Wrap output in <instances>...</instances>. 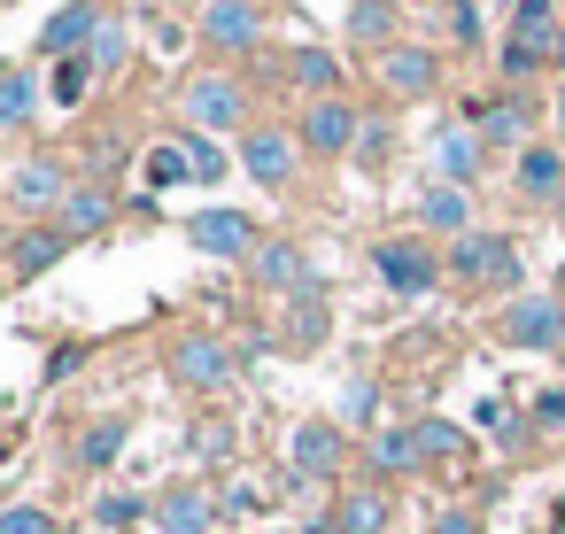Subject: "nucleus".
Segmentation results:
<instances>
[{
    "label": "nucleus",
    "instance_id": "nucleus-26",
    "mask_svg": "<svg viewBox=\"0 0 565 534\" xmlns=\"http://www.w3.org/2000/svg\"><path fill=\"white\" fill-rule=\"evenodd\" d=\"M102 217H109V194H94V186H86V194H71V202H63V233H94V225H102Z\"/></svg>",
    "mask_w": 565,
    "mask_h": 534
},
{
    "label": "nucleus",
    "instance_id": "nucleus-11",
    "mask_svg": "<svg viewBox=\"0 0 565 534\" xmlns=\"http://www.w3.org/2000/svg\"><path fill=\"white\" fill-rule=\"evenodd\" d=\"M241 163H248L256 186H287V171H295V140H287V132H248V140H241Z\"/></svg>",
    "mask_w": 565,
    "mask_h": 534
},
{
    "label": "nucleus",
    "instance_id": "nucleus-2",
    "mask_svg": "<svg viewBox=\"0 0 565 534\" xmlns=\"http://www.w3.org/2000/svg\"><path fill=\"white\" fill-rule=\"evenodd\" d=\"M186 241H194L202 256H225V264H241V256L264 248V241H256V217H241V210H202V217H186Z\"/></svg>",
    "mask_w": 565,
    "mask_h": 534
},
{
    "label": "nucleus",
    "instance_id": "nucleus-7",
    "mask_svg": "<svg viewBox=\"0 0 565 534\" xmlns=\"http://www.w3.org/2000/svg\"><path fill=\"white\" fill-rule=\"evenodd\" d=\"M241 109H248V102H241L233 78H194V86H186V117H194L202 132H233Z\"/></svg>",
    "mask_w": 565,
    "mask_h": 534
},
{
    "label": "nucleus",
    "instance_id": "nucleus-32",
    "mask_svg": "<svg viewBox=\"0 0 565 534\" xmlns=\"http://www.w3.org/2000/svg\"><path fill=\"white\" fill-rule=\"evenodd\" d=\"M0 534H55V519L40 503H17V511H0Z\"/></svg>",
    "mask_w": 565,
    "mask_h": 534
},
{
    "label": "nucleus",
    "instance_id": "nucleus-37",
    "mask_svg": "<svg viewBox=\"0 0 565 534\" xmlns=\"http://www.w3.org/2000/svg\"><path fill=\"white\" fill-rule=\"evenodd\" d=\"M372 410H380V395H372V387L356 380V387L341 395V418H349V426H372Z\"/></svg>",
    "mask_w": 565,
    "mask_h": 534
},
{
    "label": "nucleus",
    "instance_id": "nucleus-22",
    "mask_svg": "<svg viewBox=\"0 0 565 534\" xmlns=\"http://www.w3.org/2000/svg\"><path fill=\"white\" fill-rule=\"evenodd\" d=\"M63 248H71V233H55V225L24 233V241H17V279H40V271H47V264H55Z\"/></svg>",
    "mask_w": 565,
    "mask_h": 534
},
{
    "label": "nucleus",
    "instance_id": "nucleus-1",
    "mask_svg": "<svg viewBox=\"0 0 565 534\" xmlns=\"http://www.w3.org/2000/svg\"><path fill=\"white\" fill-rule=\"evenodd\" d=\"M495 341H503V349H565V310H557V295H519V302L495 318Z\"/></svg>",
    "mask_w": 565,
    "mask_h": 534
},
{
    "label": "nucleus",
    "instance_id": "nucleus-38",
    "mask_svg": "<svg viewBox=\"0 0 565 534\" xmlns=\"http://www.w3.org/2000/svg\"><path fill=\"white\" fill-rule=\"evenodd\" d=\"M132 519H140V503H132V495H102V526H109V534H125Z\"/></svg>",
    "mask_w": 565,
    "mask_h": 534
},
{
    "label": "nucleus",
    "instance_id": "nucleus-13",
    "mask_svg": "<svg viewBox=\"0 0 565 534\" xmlns=\"http://www.w3.org/2000/svg\"><path fill=\"white\" fill-rule=\"evenodd\" d=\"M256 9H248V0H210V9H202V40L210 47H248L256 40Z\"/></svg>",
    "mask_w": 565,
    "mask_h": 534
},
{
    "label": "nucleus",
    "instance_id": "nucleus-4",
    "mask_svg": "<svg viewBox=\"0 0 565 534\" xmlns=\"http://www.w3.org/2000/svg\"><path fill=\"white\" fill-rule=\"evenodd\" d=\"M372 264H380V279H387L395 295H426V287L441 279V264H434V248H426V241H380V248H372Z\"/></svg>",
    "mask_w": 565,
    "mask_h": 534
},
{
    "label": "nucleus",
    "instance_id": "nucleus-42",
    "mask_svg": "<svg viewBox=\"0 0 565 534\" xmlns=\"http://www.w3.org/2000/svg\"><path fill=\"white\" fill-rule=\"evenodd\" d=\"M557 356H565V349H557Z\"/></svg>",
    "mask_w": 565,
    "mask_h": 534
},
{
    "label": "nucleus",
    "instance_id": "nucleus-40",
    "mask_svg": "<svg viewBox=\"0 0 565 534\" xmlns=\"http://www.w3.org/2000/svg\"><path fill=\"white\" fill-rule=\"evenodd\" d=\"M148 9H163V0H148Z\"/></svg>",
    "mask_w": 565,
    "mask_h": 534
},
{
    "label": "nucleus",
    "instance_id": "nucleus-20",
    "mask_svg": "<svg viewBox=\"0 0 565 534\" xmlns=\"http://www.w3.org/2000/svg\"><path fill=\"white\" fill-rule=\"evenodd\" d=\"M387 526V495L380 488H356V495H341V519H333V534H380Z\"/></svg>",
    "mask_w": 565,
    "mask_h": 534
},
{
    "label": "nucleus",
    "instance_id": "nucleus-12",
    "mask_svg": "<svg viewBox=\"0 0 565 534\" xmlns=\"http://www.w3.org/2000/svg\"><path fill=\"white\" fill-rule=\"evenodd\" d=\"M302 140H310V148H326V156H341V148L356 140V109H349V102H333V94H326V102H310Z\"/></svg>",
    "mask_w": 565,
    "mask_h": 534
},
{
    "label": "nucleus",
    "instance_id": "nucleus-18",
    "mask_svg": "<svg viewBox=\"0 0 565 534\" xmlns=\"http://www.w3.org/2000/svg\"><path fill=\"white\" fill-rule=\"evenodd\" d=\"M380 71H387L395 94H434V55H426V47H387Z\"/></svg>",
    "mask_w": 565,
    "mask_h": 534
},
{
    "label": "nucleus",
    "instance_id": "nucleus-5",
    "mask_svg": "<svg viewBox=\"0 0 565 534\" xmlns=\"http://www.w3.org/2000/svg\"><path fill=\"white\" fill-rule=\"evenodd\" d=\"M550 40H557V9H550V0H519V9H511V47H503V63H511V71H534V63L550 55Z\"/></svg>",
    "mask_w": 565,
    "mask_h": 534
},
{
    "label": "nucleus",
    "instance_id": "nucleus-17",
    "mask_svg": "<svg viewBox=\"0 0 565 534\" xmlns=\"http://www.w3.org/2000/svg\"><path fill=\"white\" fill-rule=\"evenodd\" d=\"M557 186H565V156H557V148H526V156H519V194H526V202H550Z\"/></svg>",
    "mask_w": 565,
    "mask_h": 534
},
{
    "label": "nucleus",
    "instance_id": "nucleus-28",
    "mask_svg": "<svg viewBox=\"0 0 565 534\" xmlns=\"http://www.w3.org/2000/svg\"><path fill=\"white\" fill-rule=\"evenodd\" d=\"M171 179H194V171H186V148H179V140H163V148L148 156V186H171Z\"/></svg>",
    "mask_w": 565,
    "mask_h": 534
},
{
    "label": "nucleus",
    "instance_id": "nucleus-6",
    "mask_svg": "<svg viewBox=\"0 0 565 534\" xmlns=\"http://www.w3.org/2000/svg\"><path fill=\"white\" fill-rule=\"evenodd\" d=\"M94 32H102V0H71L63 17H47L40 55H47V63H71V55H86V47H94Z\"/></svg>",
    "mask_w": 565,
    "mask_h": 534
},
{
    "label": "nucleus",
    "instance_id": "nucleus-39",
    "mask_svg": "<svg viewBox=\"0 0 565 534\" xmlns=\"http://www.w3.org/2000/svg\"><path fill=\"white\" fill-rule=\"evenodd\" d=\"M434 534H480V519H472V511H441Z\"/></svg>",
    "mask_w": 565,
    "mask_h": 534
},
{
    "label": "nucleus",
    "instance_id": "nucleus-25",
    "mask_svg": "<svg viewBox=\"0 0 565 534\" xmlns=\"http://www.w3.org/2000/svg\"><path fill=\"white\" fill-rule=\"evenodd\" d=\"M411 441H418V464H426V457H441V464H449V457H465V434H457L449 418H418V426H411Z\"/></svg>",
    "mask_w": 565,
    "mask_h": 534
},
{
    "label": "nucleus",
    "instance_id": "nucleus-23",
    "mask_svg": "<svg viewBox=\"0 0 565 534\" xmlns=\"http://www.w3.org/2000/svg\"><path fill=\"white\" fill-rule=\"evenodd\" d=\"M349 32H356L364 47H387V40H395V0H356V9H349Z\"/></svg>",
    "mask_w": 565,
    "mask_h": 534
},
{
    "label": "nucleus",
    "instance_id": "nucleus-30",
    "mask_svg": "<svg viewBox=\"0 0 565 534\" xmlns=\"http://www.w3.org/2000/svg\"><path fill=\"white\" fill-rule=\"evenodd\" d=\"M86 78H94V63H86V55H71V63H55V102L71 109V102L86 94Z\"/></svg>",
    "mask_w": 565,
    "mask_h": 534
},
{
    "label": "nucleus",
    "instance_id": "nucleus-24",
    "mask_svg": "<svg viewBox=\"0 0 565 534\" xmlns=\"http://www.w3.org/2000/svg\"><path fill=\"white\" fill-rule=\"evenodd\" d=\"M472 125H480V140H519L526 132V102H472Z\"/></svg>",
    "mask_w": 565,
    "mask_h": 534
},
{
    "label": "nucleus",
    "instance_id": "nucleus-27",
    "mask_svg": "<svg viewBox=\"0 0 565 534\" xmlns=\"http://www.w3.org/2000/svg\"><path fill=\"white\" fill-rule=\"evenodd\" d=\"M372 464H380V472H411V464H418L411 426H403V434H380V441H372Z\"/></svg>",
    "mask_w": 565,
    "mask_h": 534
},
{
    "label": "nucleus",
    "instance_id": "nucleus-14",
    "mask_svg": "<svg viewBox=\"0 0 565 534\" xmlns=\"http://www.w3.org/2000/svg\"><path fill=\"white\" fill-rule=\"evenodd\" d=\"M156 519H163V534H217V503L202 488H171Z\"/></svg>",
    "mask_w": 565,
    "mask_h": 534
},
{
    "label": "nucleus",
    "instance_id": "nucleus-36",
    "mask_svg": "<svg viewBox=\"0 0 565 534\" xmlns=\"http://www.w3.org/2000/svg\"><path fill=\"white\" fill-rule=\"evenodd\" d=\"M117 55H125V32H117V24H102V32H94V47H86V63H94V71H109Z\"/></svg>",
    "mask_w": 565,
    "mask_h": 534
},
{
    "label": "nucleus",
    "instance_id": "nucleus-35",
    "mask_svg": "<svg viewBox=\"0 0 565 534\" xmlns=\"http://www.w3.org/2000/svg\"><path fill=\"white\" fill-rule=\"evenodd\" d=\"M534 426L542 434H565V387H542L534 395Z\"/></svg>",
    "mask_w": 565,
    "mask_h": 534
},
{
    "label": "nucleus",
    "instance_id": "nucleus-29",
    "mask_svg": "<svg viewBox=\"0 0 565 534\" xmlns=\"http://www.w3.org/2000/svg\"><path fill=\"white\" fill-rule=\"evenodd\" d=\"M117 449H125V418H102V426L86 434V449H78V457H86V464H109Z\"/></svg>",
    "mask_w": 565,
    "mask_h": 534
},
{
    "label": "nucleus",
    "instance_id": "nucleus-8",
    "mask_svg": "<svg viewBox=\"0 0 565 534\" xmlns=\"http://www.w3.org/2000/svg\"><path fill=\"white\" fill-rule=\"evenodd\" d=\"M287 464H295L302 480H326V472L341 464V434H333L326 418H302V426L287 434Z\"/></svg>",
    "mask_w": 565,
    "mask_h": 534
},
{
    "label": "nucleus",
    "instance_id": "nucleus-21",
    "mask_svg": "<svg viewBox=\"0 0 565 534\" xmlns=\"http://www.w3.org/2000/svg\"><path fill=\"white\" fill-rule=\"evenodd\" d=\"M32 109H40V86H32V71H0V132H17Z\"/></svg>",
    "mask_w": 565,
    "mask_h": 534
},
{
    "label": "nucleus",
    "instance_id": "nucleus-19",
    "mask_svg": "<svg viewBox=\"0 0 565 534\" xmlns=\"http://www.w3.org/2000/svg\"><path fill=\"white\" fill-rule=\"evenodd\" d=\"M256 279H264V287H302V279H310V271H302V248H295V241H264V248H256Z\"/></svg>",
    "mask_w": 565,
    "mask_h": 534
},
{
    "label": "nucleus",
    "instance_id": "nucleus-15",
    "mask_svg": "<svg viewBox=\"0 0 565 534\" xmlns=\"http://www.w3.org/2000/svg\"><path fill=\"white\" fill-rule=\"evenodd\" d=\"M418 217H426L434 233H457V241L472 233V202H465V186H426V194H418Z\"/></svg>",
    "mask_w": 565,
    "mask_h": 534
},
{
    "label": "nucleus",
    "instance_id": "nucleus-16",
    "mask_svg": "<svg viewBox=\"0 0 565 534\" xmlns=\"http://www.w3.org/2000/svg\"><path fill=\"white\" fill-rule=\"evenodd\" d=\"M434 171H441V186L480 179V140H472V132H441V140H434Z\"/></svg>",
    "mask_w": 565,
    "mask_h": 534
},
{
    "label": "nucleus",
    "instance_id": "nucleus-33",
    "mask_svg": "<svg viewBox=\"0 0 565 534\" xmlns=\"http://www.w3.org/2000/svg\"><path fill=\"white\" fill-rule=\"evenodd\" d=\"M295 78L326 94V86H333V55H326V47H302V55H295Z\"/></svg>",
    "mask_w": 565,
    "mask_h": 534
},
{
    "label": "nucleus",
    "instance_id": "nucleus-9",
    "mask_svg": "<svg viewBox=\"0 0 565 534\" xmlns=\"http://www.w3.org/2000/svg\"><path fill=\"white\" fill-rule=\"evenodd\" d=\"M9 202H24V210H63L71 202V179H63V163H17L9 171Z\"/></svg>",
    "mask_w": 565,
    "mask_h": 534
},
{
    "label": "nucleus",
    "instance_id": "nucleus-34",
    "mask_svg": "<svg viewBox=\"0 0 565 534\" xmlns=\"http://www.w3.org/2000/svg\"><path fill=\"white\" fill-rule=\"evenodd\" d=\"M472 418H480L488 434H503V441H519V418H511V403H503V395H480V410H472Z\"/></svg>",
    "mask_w": 565,
    "mask_h": 534
},
{
    "label": "nucleus",
    "instance_id": "nucleus-10",
    "mask_svg": "<svg viewBox=\"0 0 565 534\" xmlns=\"http://www.w3.org/2000/svg\"><path fill=\"white\" fill-rule=\"evenodd\" d=\"M225 372H233V349H225V341H202V333H194V341L171 349V380H179V387H217Z\"/></svg>",
    "mask_w": 565,
    "mask_h": 534
},
{
    "label": "nucleus",
    "instance_id": "nucleus-31",
    "mask_svg": "<svg viewBox=\"0 0 565 534\" xmlns=\"http://www.w3.org/2000/svg\"><path fill=\"white\" fill-rule=\"evenodd\" d=\"M179 148H186V171H194L202 186H210V179H225V156H217V148H210L202 132H194V140H179Z\"/></svg>",
    "mask_w": 565,
    "mask_h": 534
},
{
    "label": "nucleus",
    "instance_id": "nucleus-3",
    "mask_svg": "<svg viewBox=\"0 0 565 534\" xmlns=\"http://www.w3.org/2000/svg\"><path fill=\"white\" fill-rule=\"evenodd\" d=\"M449 264H457V279H472V287H511V279H519V248H511L503 233H465Z\"/></svg>",
    "mask_w": 565,
    "mask_h": 534
},
{
    "label": "nucleus",
    "instance_id": "nucleus-41",
    "mask_svg": "<svg viewBox=\"0 0 565 534\" xmlns=\"http://www.w3.org/2000/svg\"><path fill=\"white\" fill-rule=\"evenodd\" d=\"M511 9H519V0H511Z\"/></svg>",
    "mask_w": 565,
    "mask_h": 534
}]
</instances>
